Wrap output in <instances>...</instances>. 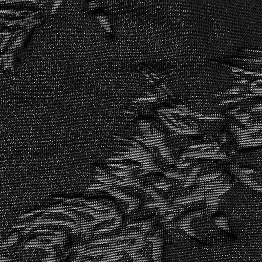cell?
<instances>
[{
	"label": "cell",
	"mask_w": 262,
	"mask_h": 262,
	"mask_svg": "<svg viewBox=\"0 0 262 262\" xmlns=\"http://www.w3.org/2000/svg\"><path fill=\"white\" fill-rule=\"evenodd\" d=\"M241 174H244V175H247V174H250L253 173L254 172V169H243L240 170Z\"/></svg>",
	"instance_id": "cell-7"
},
{
	"label": "cell",
	"mask_w": 262,
	"mask_h": 262,
	"mask_svg": "<svg viewBox=\"0 0 262 262\" xmlns=\"http://www.w3.org/2000/svg\"><path fill=\"white\" fill-rule=\"evenodd\" d=\"M154 186H155L157 188L159 189H162L163 190L167 191L168 189H169V185L167 183L166 181H165V180H161L160 182H157L155 184H154Z\"/></svg>",
	"instance_id": "cell-5"
},
{
	"label": "cell",
	"mask_w": 262,
	"mask_h": 262,
	"mask_svg": "<svg viewBox=\"0 0 262 262\" xmlns=\"http://www.w3.org/2000/svg\"><path fill=\"white\" fill-rule=\"evenodd\" d=\"M199 169L200 167L198 166H195L193 167V171L191 174L186 178V182L185 184H184L185 187H187L193 184L196 179V177L197 175V174L199 171Z\"/></svg>",
	"instance_id": "cell-2"
},
{
	"label": "cell",
	"mask_w": 262,
	"mask_h": 262,
	"mask_svg": "<svg viewBox=\"0 0 262 262\" xmlns=\"http://www.w3.org/2000/svg\"><path fill=\"white\" fill-rule=\"evenodd\" d=\"M204 197V196L203 194H202L201 193H195L193 195H190L186 197L178 199L177 200L176 203L178 204H181L190 203L192 202H193L196 201L201 200Z\"/></svg>",
	"instance_id": "cell-1"
},
{
	"label": "cell",
	"mask_w": 262,
	"mask_h": 262,
	"mask_svg": "<svg viewBox=\"0 0 262 262\" xmlns=\"http://www.w3.org/2000/svg\"><path fill=\"white\" fill-rule=\"evenodd\" d=\"M216 223L220 227L223 229H226L227 227V224L226 219L224 217H219L216 220Z\"/></svg>",
	"instance_id": "cell-6"
},
{
	"label": "cell",
	"mask_w": 262,
	"mask_h": 262,
	"mask_svg": "<svg viewBox=\"0 0 262 262\" xmlns=\"http://www.w3.org/2000/svg\"><path fill=\"white\" fill-rule=\"evenodd\" d=\"M165 175L168 177L178 179H184L185 177L183 174L178 173L174 171H166L165 173Z\"/></svg>",
	"instance_id": "cell-4"
},
{
	"label": "cell",
	"mask_w": 262,
	"mask_h": 262,
	"mask_svg": "<svg viewBox=\"0 0 262 262\" xmlns=\"http://www.w3.org/2000/svg\"><path fill=\"white\" fill-rule=\"evenodd\" d=\"M221 175V172H216L214 173L207 174L205 175L202 176L197 179L198 181L199 182H207L211 180H213L218 177L219 176Z\"/></svg>",
	"instance_id": "cell-3"
}]
</instances>
